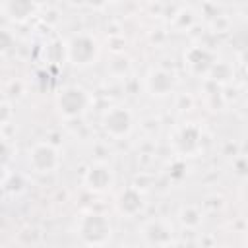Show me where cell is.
Instances as JSON below:
<instances>
[{"label":"cell","instance_id":"cell-1","mask_svg":"<svg viewBox=\"0 0 248 248\" xmlns=\"http://www.w3.org/2000/svg\"><path fill=\"white\" fill-rule=\"evenodd\" d=\"M78 236L87 246H103L112 236V225L105 213H85L78 221Z\"/></svg>","mask_w":248,"mask_h":248},{"label":"cell","instance_id":"cell-2","mask_svg":"<svg viewBox=\"0 0 248 248\" xmlns=\"http://www.w3.org/2000/svg\"><path fill=\"white\" fill-rule=\"evenodd\" d=\"M89 105H91V97L79 85H66L56 97L58 112L64 118H79L89 108Z\"/></svg>","mask_w":248,"mask_h":248},{"label":"cell","instance_id":"cell-3","mask_svg":"<svg viewBox=\"0 0 248 248\" xmlns=\"http://www.w3.org/2000/svg\"><path fill=\"white\" fill-rule=\"evenodd\" d=\"M97 56H99V45L91 35L85 33L74 35L66 45V58L78 68L91 66L97 60Z\"/></svg>","mask_w":248,"mask_h":248},{"label":"cell","instance_id":"cell-4","mask_svg":"<svg viewBox=\"0 0 248 248\" xmlns=\"http://www.w3.org/2000/svg\"><path fill=\"white\" fill-rule=\"evenodd\" d=\"M101 126H103V130L108 136H112V138H124L134 128V114L126 107H120V105L110 107V108L105 110V114L101 118Z\"/></svg>","mask_w":248,"mask_h":248},{"label":"cell","instance_id":"cell-5","mask_svg":"<svg viewBox=\"0 0 248 248\" xmlns=\"http://www.w3.org/2000/svg\"><path fill=\"white\" fill-rule=\"evenodd\" d=\"M29 165L37 170V172H52L58 169L60 165V153L58 149L48 143V141H41L35 143L29 151Z\"/></svg>","mask_w":248,"mask_h":248},{"label":"cell","instance_id":"cell-6","mask_svg":"<svg viewBox=\"0 0 248 248\" xmlns=\"http://www.w3.org/2000/svg\"><path fill=\"white\" fill-rule=\"evenodd\" d=\"M112 182H114L112 169L107 163H101V161L89 165V169L85 170V176H83V184L91 192H105L112 186Z\"/></svg>","mask_w":248,"mask_h":248},{"label":"cell","instance_id":"cell-7","mask_svg":"<svg viewBox=\"0 0 248 248\" xmlns=\"http://www.w3.org/2000/svg\"><path fill=\"white\" fill-rule=\"evenodd\" d=\"M141 236L145 244L151 246H169L172 244V227L163 219H149L141 227Z\"/></svg>","mask_w":248,"mask_h":248},{"label":"cell","instance_id":"cell-8","mask_svg":"<svg viewBox=\"0 0 248 248\" xmlns=\"http://www.w3.org/2000/svg\"><path fill=\"white\" fill-rule=\"evenodd\" d=\"M174 83H176L174 74L165 68H153L145 78V87L153 97H165L172 93Z\"/></svg>","mask_w":248,"mask_h":248},{"label":"cell","instance_id":"cell-9","mask_svg":"<svg viewBox=\"0 0 248 248\" xmlns=\"http://www.w3.org/2000/svg\"><path fill=\"white\" fill-rule=\"evenodd\" d=\"M200 140H202L200 128L188 124V126H182V128L176 132L172 143H174V149H176L180 155H192V153H196V151L200 149Z\"/></svg>","mask_w":248,"mask_h":248},{"label":"cell","instance_id":"cell-10","mask_svg":"<svg viewBox=\"0 0 248 248\" xmlns=\"http://www.w3.org/2000/svg\"><path fill=\"white\" fill-rule=\"evenodd\" d=\"M143 205H145V200L138 188H124L116 198V209L126 217L138 215L143 209Z\"/></svg>","mask_w":248,"mask_h":248},{"label":"cell","instance_id":"cell-11","mask_svg":"<svg viewBox=\"0 0 248 248\" xmlns=\"http://www.w3.org/2000/svg\"><path fill=\"white\" fill-rule=\"evenodd\" d=\"M213 62H215V54L205 46H190L186 50V64L198 76L207 74Z\"/></svg>","mask_w":248,"mask_h":248},{"label":"cell","instance_id":"cell-12","mask_svg":"<svg viewBox=\"0 0 248 248\" xmlns=\"http://www.w3.org/2000/svg\"><path fill=\"white\" fill-rule=\"evenodd\" d=\"M4 12L12 21L25 23L27 19H31L35 16L37 4H35V0H6L4 2Z\"/></svg>","mask_w":248,"mask_h":248},{"label":"cell","instance_id":"cell-13","mask_svg":"<svg viewBox=\"0 0 248 248\" xmlns=\"http://www.w3.org/2000/svg\"><path fill=\"white\" fill-rule=\"evenodd\" d=\"M178 219H180V223L184 227H198L202 223V213L194 205H184L178 211Z\"/></svg>","mask_w":248,"mask_h":248},{"label":"cell","instance_id":"cell-14","mask_svg":"<svg viewBox=\"0 0 248 248\" xmlns=\"http://www.w3.org/2000/svg\"><path fill=\"white\" fill-rule=\"evenodd\" d=\"M207 74L211 76L213 81H219V83H225V81H229V79L232 78V70H231V66L225 64V62H217V60L213 62V66L209 68Z\"/></svg>","mask_w":248,"mask_h":248},{"label":"cell","instance_id":"cell-15","mask_svg":"<svg viewBox=\"0 0 248 248\" xmlns=\"http://www.w3.org/2000/svg\"><path fill=\"white\" fill-rule=\"evenodd\" d=\"M10 161H12V147L8 141L0 140V169H8Z\"/></svg>","mask_w":248,"mask_h":248},{"label":"cell","instance_id":"cell-16","mask_svg":"<svg viewBox=\"0 0 248 248\" xmlns=\"http://www.w3.org/2000/svg\"><path fill=\"white\" fill-rule=\"evenodd\" d=\"M14 46V35L8 29H0V54L12 50Z\"/></svg>","mask_w":248,"mask_h":248},{"label":"cell","instance_id":"cell-17","mask_svg":"<svg viewBox=\"0 0 248 248\" xmlns=\"http://www.w3.org/2000/svg\"><path fill=\"white\" fill-rule=\"evenodd\" d=\"M2 186L8 192H19L23 188V180H21V176H6V180L2 182Z\"/></svg>","mask_w":248,"mask_h":248},{"label":"cell","instance_id":"cell-18","mask_svg":"<svg viewBox=\"0 0 248 248\" xmlns=\"http://www.w3.org/2000/svg\"><path fill=\"white\" fill-rule=\"evenodd\" d=\"M91 6H95V8H101V6H105V2L107 0H87Z\"/></svg>","mask_w":248,"mask_h":248},{"label":"cell","instance_id":"cell-19","mask_svg":"<svg viewBox=\"0 0 248 248\" xmlns=\"http://www.w3.org/2000/svg\"><path fill=\"white\" fill-rule=\"evenodd\" d=\"M6 176H8V169H0V184L6 180Z\"/></svg>","mask_w":248,"mask_h":248}]
</instances>
